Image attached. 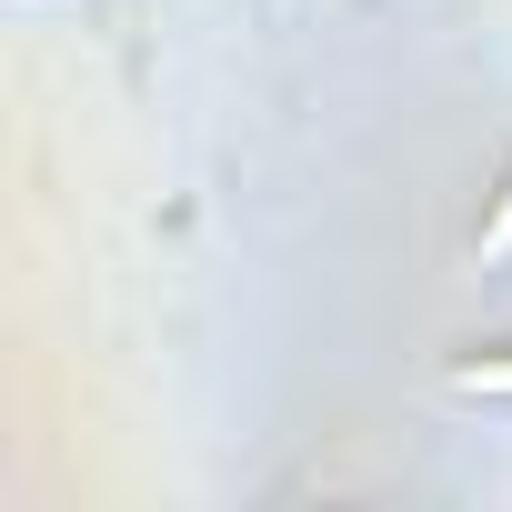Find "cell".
Instances as JSON below:
<instances>
[{
	"mask_svg": "<svg viewBox=\"0 0 512 512\" xmlns=\"http://www.w3.org/2000/svg\"><path fill=\"white\" fill-rule=\"evenodd\" d=\"M462 382H482V392H512V362H482V372H462Z\"/></svg>",
	"mask_w": 512,
	"mask_h": 512,
	"instance_id": "1",
	"label": "cell"
}]
</instances>
